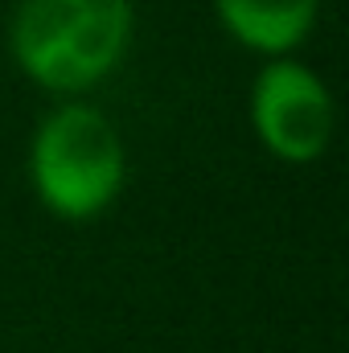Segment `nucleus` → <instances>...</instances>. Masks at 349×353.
Listing matches in <instances>:
<instances>
[{"mask_svg": "<svg viewBox=\"0 0 349 353\" xmlns=\"http://www.w3.org/2000/svg\"><path fill=\"white\" fill-rule=\"evenodd\" d=\"M132 33V0H21L12 12L17 62L54 90H79L115 66Z\"/></svg>", "mask_w": 349, "mask_h": 353, "instance_id": "1", "label": "nucleus"}, {"mask_svg": "<svg viewBox=\"0 0 349 353\" xmlns=\"http://www.w3.org/2000/svg\"><path fill=\"white\" fill-rule=\"evenodd\" d=\"M29 165L33 185L50 210L87 218L99 214L123 185V144L103 111L66 103L41 119Z\"/></svg>", "mask_w": 349, "mask_h": 353, "instance_id": "2", "label": "nucleus"}, {"mask_svg": "<svg viewBox=\"0 0 349 353\" xmlns=\"http://www.w3.org/2000/svg\"><path fill=\"white\" fill-rule=\"evenodd\" d=\"M251 119L263 144L283 161H312L325 152L333 132L329 87L300 62L279 58L263 66L251 90Z\"/></svg>", "mask_w": 349, "mask_h": 353, "instance_id": "3", "label": "nucleus"}, {"mask_svg": "<svg viewBox=\"0 0 349 353\" xmlns=\"http://www.w3.org/2000/svg\"><path fill=\"white\" fill-rule=\"evenodd\" d=\"M222 25L267 54H283L296 46L312 21H317V0H214Z\"/></svg>", "mask_w": 349, "mask_h": 353, "instance_id": "4", "label": "nucleus"}]
</instances>
